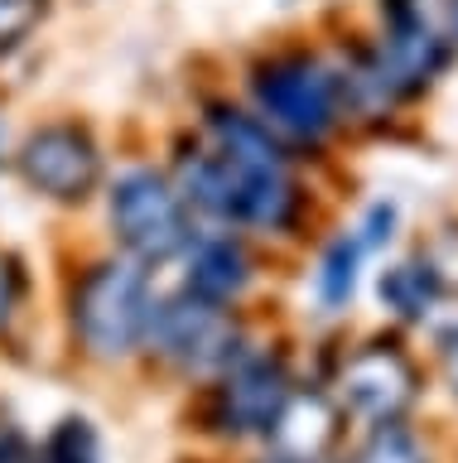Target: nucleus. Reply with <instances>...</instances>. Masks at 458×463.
Masks as SVG:
<instances>
[{
    "mask_svg": "<svg viewBox=\"0 0 458 463\" xmlns=\"http://www.w3.org/2000/svg\"><path fill=\"white\" fill-rule=\"evenodd\" d=\"M10 155H15V130H10V111L0 101V169L10 165Z\"/></svg>",
    "mask_w": 458,
    "mask_h": 463,
    "instance_id": "a211bd4d",
    "label": "nucleus"
},
{
    "mask_svg": "<svg viewBox=\"0 0 458 463\" xmlns=\"http://www.w3.org/2000/svg\"><path fill=\"white\" fill-rule=\"evenodd\" d=\"M266 463H299V458H276V454H270ZM319 463H323V458H319Z\"/></svg>",
    "mask_w": 458,
    "mask_h": 463,
    "instance_id": "412c9836",
    "label": "nucleus"
},
{
    "mask_svg": "<svg viewBox=\"0 0 458 463\" xmlns=\"http://www.w3.org/2000/svg\"><path fill=\"white\" fill-rule=\"evenodd\" d=\"M357 463H429V454L400 420H391V425H371Z\"/></svg>",
    "mask_w": 458,
    "mask_h": 463,
    "instance_id": "2eb2a0df",
    "label": "nucleus"
},
{
    "mask_svg": "<svg viewBox=\"0 0 458 463\" xmlns=\"http://www.w3.org/2000/svg\"><path fill=\"white\" fill-rule=\"evenodd\" d=\"M34 463H102V434L88 415H63L34 444Z\"/></svg>",
    "mask_w": 458,
    "mask_h": 463,
    "instance_id": "ddd939ff",
    "label": "nucleus"
},
{
    "mask_svg": "<svg viewBox=\"0 0 458 463\" xmlns=\"http://www.w3.org/2000/svg\"><path fill=\"white\" fill-rule=\"evenodd\" d=\"M15 169L30 194L49 198V203H88L107 179V150L97 140V130L73 116H53L39 121L34 130H24L15 145Z\"/></svg>",
    "mask_w": 458,
    "mask_h": 463,
    "instance_id": "39448f33",
    "label": "nucleus"
},
{
    "mask_svg": "<svg viewBox=\"0 0 458 463\" xmlns=\"http://www.w3.org/2000/svg\"><path fill=\"white\" fill-rule=\"evenodd\" d=\"M420 396V372L400 343H362L338 372V411L367 425H391Z\"/></svg>",
    "mask_w": 458,
    "mask_h": 463,
    "instance_id": "6e6552de",
    "label": "nucleus"
},
{
    "mask_svg": "<svg viewBox=\"0 0 458 463\" xmlns=\"http://www.w3.org/2000/svg\"><path fill=\"white\" fill-rule=\"evenodd\" d=\"M169 179L208 227L285 237L304 217V188L294 179V159H241L222 155L198 136H183L169 159Z\"/></svg>",
    "mask_w": 458,
    "mask_h": 463,
    "instance_id": "f257e3e1",
    "label": "nucleus"
},
{
    "mask_svg": "<svg viewBox=\"0 0 458 463\" xmlns=\"http://www.w3.org/2000/svg\"><path fill=\"white\" fill-rule=\"evenodd\" d=\"M0 463H34V439L15 420H0Z\"/></svg>",
    "mask_w": 458,
    "mask_h": 463,
    "instance_id": "f3484780",
    "label": "nucleus"
},
{
    "mask_svg": "<svg viewBox=\"0 0 458 463\" xmlns=\"http://www.w3.org/2000/svg\"><path fill=\"white\" fill-rule=\"evenodd\" d=\"M338 425H342L338 401H328L323 391H299L294 386L266 439H270V454H276V458L319 463L328 449L338 444Z\"/></svg>",
    "mask_w": 458,
    "mask_h": 463,
    "instance_id": "9d476101",
    "label": "nucleus"
},
{
    "mask_svg": "<svg viewBox=\"0 0 458 463\" xmlns=\"http://www.w3.org/2000/svg\"><path fill=\"white\" fill-rule=\"evenodd\" d=\"M444 353H449V357H444V362H449V386H453V396H458V338L444 343Z\"/></svg>",
    "mask_w": 458,
    "mask_h": 463,
    "instance_id": "aec40b11",
    "label": "nucleus"
},
{
    "mask_svg": "<svg viewBox=\"0 0 458 463\" xmlns=\"http://www.w3.org/2000/svg\"><path fill=\"white\" fill-rule=\"evenodd\" d=\"M294 391V376L280 353L247 347L212 376L208 391V430L222 439H266L276 415Z\"/></svg>",
    "mask_w": 458,
    "mask_h": 463,
    "instance_id": "0eeeda50",
    "label": "nucleus"
},
{
    "mask_svg": "<svg viewBox=\"0 0 458 463\" xmlns=\"http://www.w3.org/2000/svg\"><path fill=\"white\" fill-rule=\"evenodd\" d=\"M107 227L121 256L140 260L145 270L169 266L183 256L193 241V208L169 179V169L154 165H126L117 179L107 184Z\"/></svg>",
    "mask_w": 458,
    "mask_h": 463,
    "instance_id": "20e7f679",
    "label": "nucleus"
},
{
    "mask_svg": "<svg viewBox=\"0 0 458 463\" xmlns=\"http://www.w3.org/2000/svg\"><path fill=\"white\" fill-rule=\"evenodd\" d=\"M145 353L160 357L179 376H208L212 382L237 353H247V338H241V324L232 309L198 299L189 289H174V295H160V304H154Z\"/></svg>",
    "mask_w": 458,
    "mask_h": 463,
    "instance_id": "423d86ee",
    "label": "nucleus"
},
{
    "mask_svg": "<svg viewBox=\"0 0 458 463\" xmlns=\"http://www.w3.org/2000/svg\"><path fill=\"white\" fill-rule=\"evenodd\" d=\"M247 107L290 150H323L348 121L333 58L313 49H276L256 58L247 68Z\"/></svg>",
    "mask_w": 458,
    "mask_h": 463,
    "instance_id": "f03ea898",
    "label": "nucleus"
},
{
    "mask_svg": "<svg viewBox=\"0 0 458 463\" xmlns=\"http://www.w3.org/2000/svg\"><path fill=\"white\" fill-rule=\"evenodd\" d=\"M439 24L449 34V43H458V0H439Z\"/></svg>",
    "mask_w": 458,
    "mask_h": 463,
    "instance_id": "6ab92c4d",
    "label": "nucleus"
},
{
    "mask_svg": "<svg viewBox=\"0 0 458 463\" xmlns=\"http://www.w3.org/2000/svg\"><path fill=\"white\" fill-rule=\"evenodd\" d=\"M179 266H183L179 289H189V295L208 299V304H222V309L241 304V295L256 280L251 246L241 241V232H227V227H198L193 241L183 246Z\"/></svg>",
    "mask_w": 458,
    "mask_h": 463,
    "instance_id": "1a4fd4ad",
    "label": "nucleus"
},
{
    "mask_svg": "<svg viewBox=\"0 0 458 463\" xmlns=\"http://www.w3.org/2000/svg\"><path fill=\"white\" fill-rule=\"evenodd\" d=\"M362 241L352 237H333L328 241V251H323V260H319V280H313V289H319V304L323 309H342V304L352 299V289H357V266H362Z\"/></svg>",
    "mask_w": 458,
    "mask_h": 463,
    "instance_id": "f8f14e48",
    "label": "nucleus"
},
{
    "mask_svg": "<svg viewBox=\"0 0 458 463\" xmlns=\"http://www.w3.org/2000/svg\"><path fill=\"white\" fill-rule=\"evenodd\" d=\"M377 295H381L386 309H396L406 324H425V318L444 304V275L435 270V260L410 256V260H400V266L381 270Z\"/></svg>",
    "mask_w": 458,
    "mask_h": 463,
    "instance_id": "9b49d317",
    "label": "nucleus"
},
{
    "mask_svg": "<svg viewBox=\"0 0 458 463\" xmlns=\"http://www.w3.org/2000/svg\"><path fill=\"white\" fill-rule=\"evenodd\" d=\"M391 227H396V208L391 203H371L367 208V222L352 232L357 241H362V251H377L381 241H391Z\"/></svg>",
    "mask_w": 458,
    "mask_h": 463,
    "instance_id": "dca6fc26",
    "label": "nucleus"
},
{
    "mask_svg": "<svg viewBox=\"0 0 458 463\" xmlns=\"http://www.w3.org/2000/svg\"><path fill=\"white\" fill-rule=\"evenodd\" d=\"M53 0H0V63H10L44 29Z\"/></svg>",
    "mask_w": 458,
    "mask_h": 463,
    "instance_id": "4468645a",
    "label": "nucleus"
},
{
    "mask_svg": "<svg viewBox=\"0 0 458 463\" xmlns=\"http://www.w3.org/2000/svg\"><path fill=\"white\" fill-rule=\"evenodd\" d=\"M160 304L150 270L131 256H102L68 289V324L82 357L92 362H131L145 353L150 318Z\"/></svg>",
    "mask_w": 458,
    "mask_h": 463,
    "instance_id": "7ed1b4c3",
    "label": "nucleus"
}]
</instances>
